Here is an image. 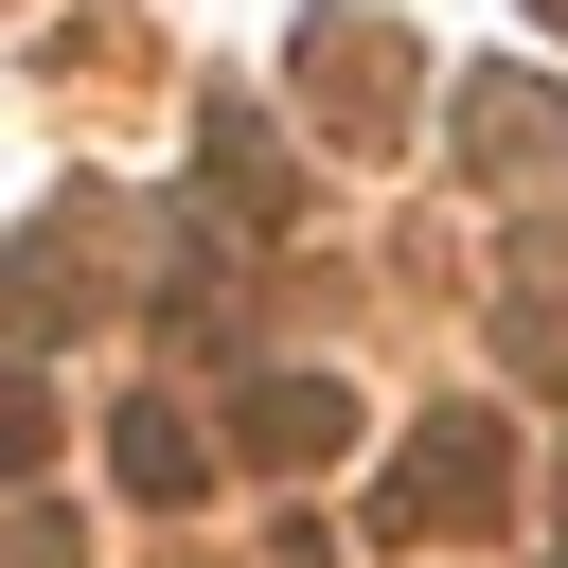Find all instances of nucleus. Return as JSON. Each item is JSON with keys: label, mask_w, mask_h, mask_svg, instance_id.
Instances as JSON below:
<instances>
[{"label": "nucleus", "mask_w": 568, "mask_h": 568, "mask_svg": "<svg viewBox=\"0 0 568 568\" xmlns=\"http://www.w3.org/2000/svg\"><path fill=\"white\" fill-rule=\"evenodd\" d=\"M337 444H355V408H337L320 373H302V390H248V462H337Z\"/></svg>", "instance_id": "nucleus-2"}, {"label": "nucleus", "mask_w": 568, "mask_h": 568, "mask_svg": "<svg viewBox=\"0 0 568 568\" xmlns=\"http://www.w3.org/2000/svg\"><path fill=\"white\" fill-rule=\"evenodd\" d=\"M36 444H53V408H36V390H18V373H0V479H18V462H36Z\"/></svg>", "instance_id": "nucleus-4"}, {"label": "nucleus", "mask_w": 568, "mask_h": 568, "mask_svg": "<svg viewBox=\"0 0 568 568\" xmlns=\"http://www.w3.org/2000/svg\"><path fill=\"white\" fill-rule=\"evenodd\" d=\"M497 497H515V444H497V426H444V444H408V462H390L373 532H408V550H426V532H479Z\"/></svg>", "instance_id": "nucleus-1"}, {"label": "nucleus", "mask_w": 568, "mask_h": 568, "mask_svg": "<svg viewBox=\"0 0 568 568\" xmlns=\"http://www.w3.org/2000/svg\"><path fill=\"white\" fill-rule=\"evenodd\" d=\"M106 462H124V497H195V479H213V444H195L178 408H124V426H106Z\"/></svg>", "instance_id": "nucleus-3"}]
</instances>
